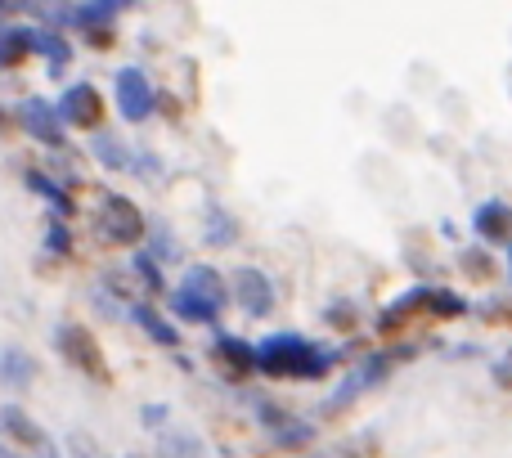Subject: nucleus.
Here are the masks:
<instances>
[{
  "label": "nucleus",
  "mask_w": 512,
  "mask_h": 458,
  "mask_svg": "<svg viewBox=\"0 0 512 458\" xmlns=\"http://www.w3.org/2000/svg\"><path fill=\"white\" fill-rule=\"evenodd\" d=\"M23 185L50 207V216H59V221H72V216H77V203H72V194L63 189V180L45 176V171H23Z\"/></svg>",
  "instance_id": "obj_10"
},
{
  "label": "nucleus",
  "mask_w": 512,
  "mask_h": 458,
  "mask_svg": "<svg viewBox=\"0 0 512 458\" xmlns=\"http://www.w3.org/2000/svg\"><path fill=\"white\" fill-rule=\"evenodd\" d=\"M405 360H414V346H396V351H378V355H369V360H360L355 369H346V378L337 382V391L328 396V414H337V409H346L355 396H364L369 387H378V382H387L391 378V369L396 364H405Z\"/></svg>",
  "instance_id": "obj_3"
},
{
  "label": "nucleus",
  "mask_w": 512,
  "mask_h": 458,
  "mask_svg": "<svg viewBox=\"0 0 512 458\" xmlns=\"http://www.w3.org/2000/svg\"><path fill=\"white\" fill-rule=\"evenodd\" d=\"M144 234H149L144 212L126 194H113V189H108V194L99 198V212H95V238L104 247H140Z\"/></svg>",
  "instance_id": "obj_2"
},
{
  "label": "nucleus",
  "mask_w": 512,
  "mask_h": 458,
  "mask_svg": "<svg viewBox=\"0 0 512 458\" xmlns=\"http://www.w3.org/2000/svg\"><path fill=\"white\" fill-rule=\"evenodd\" d=\"M167 418H171V409H167V405H149V409L140 414V423H144V427H162Z\"/></svg>",
  "instance_id": "obj_30"
},
{
  "label": "nucleus",
  "mask_w": 512,
  "mask_h": 458,
  "mask_svg": "<svg viewBox=\"0 0 512 458\" xmlns=\"http://www.w3.org/2000/svg\"><path fill=\"white\" fill-rule=\"evenodd\" d=\"M337 364V351L306 342L301 333H270L256 346V373L265 378H297V382H319L328 378Z\"/></svg>",
  "instance_id": "obj_1"
},
{
  "label": "nucleus",
  "mask_w": 512,
  "mask_h": 458,
  "mask_svg": "<svg viewBox=\"0 0 512 458\" xmlns=\"http://www.w3.org/2000/svg\"><path fill=\"white\" fill-rule=\"evenodd\" d=\"M508 261H512V256H508Z\"/></svg>",
  "instance_id": "obj_38"
},
{
  "label": "nucleus",
  "mask_w": 512,
  "mask_h": 458,
  "mask_svg": "<svg viewBox=\"0 0 512 458\" xmlns=\"http://www.w3.org/2000/svg\"><path fill=\"white\" fill-rule=\"evenodd\" d=\"M0 458H23V454H14V450H9L5 441H0Z\"/></svg>",
  "instance_id": "obj_34"
},
{
  "label": "nucleus",
  "mask_w": 512,
  "mask_h": 458,
  "mask_svg": "<svg viewBox=\"0 0 512 458\" xmlns=\"http://www.w3.org/2000/svg\"><path fill=\"white\" fill-rule=\"evenodd\" d=\"M126 458H135V454H126Z\"/></svg>",
  "instance_id": "obj_37"
},
{
  "label": "nucleus",
  "mask_w": 512,
  "mask_h": 458,
  "mask_svg": "<svg viewBox=\"0 0 512 458\" xmlns=\"http://www.w3.org/2000/svg\"><path fill=\"white\" fill-rule=\"evenodd\" d=\"M54 351L68 360V369H77L90 382H108V355L99 346V337L81 324H59L54 328Z\"/></svg>",
  "instance_id": "obj_4"
},
{
  "label": "nucleus",
  "mask_w": 512,
  "mask_h": 458,
  "mask_svg": "<svg viewBox=\"0 0 512 458\" xmlns=\"http://www.w3.org/2000/svg\"><path fill=\"white\" fill-rule=\"evenodd\" d=\"M45 458H63L59 450H54V445H45Z\"/></svg>",
  "instance_id": "obj_36"
},
{
  "label": "nucleus",
  "mask_w": 512,
  "mask_h": 458,
  "mask_svg": "<svg viewBox=\"0 0 512 458\" xmlns=\"http://www.w3.org/2000/svg\"><path fill=\"white\" fill-rule=\"evenodd\" d=\"M95 5H99V9H104V14H108V18H117V14H126V9H131V5H135V0H95Z\"/></svg>",
  "instance_id": "obj_32"
},
{
  "label": "nucleus",
  "mask_w": 512,
  "mask_h": 458,
  "mask_svg": "<svg viewBox=\"0 0 512 458\" xmlns=\"http://www.w3.org/2000/svg\"><path fill=\"white\" fill-rule=\"evenodd\" d=\"M0 441H14V445H23V450H45V445H50L45 432L18 405H0Z\"/></svg>",
  "instance_id": "obj_11"
},
{
  "label": "nucleus",
  "mask_w": 512,
  "mask_h": 458,
  "mask_svg": "<svg viewBox=\"0 0 512 458\" xmlns=\"http://www.w3.org/2000/svg\"><path fill=\"white\" fill-rule=\"evenodd\" d=\"M185 288L189 292H198L203 301H212V306H230V283H225V274L216 270V265H189L185 270Z\"/></svg>",
  "instance_id": "obj_15"
},
{
  "label": "nucleus",
  "mask_w": 512,
  "mask_h": 458,
  "mask_svg": "<svg viewBox=\"0 0 512 458\" xmlns=\"http://www.w3.org/2000/svg\"><path fill=\"white\" fill-rule=\"evenodd\" d=\"M324 319H328L333 328H351V324H355V310H351V306H328Z\"/></svg>",
  "instance_id": "obj_29"
},
{
  "label": "nucleus",
  "mask_w": 512,
  "mask_h": 458,
  "mask_svg": "<svg viewBox=\"0 0 512 458\" xmlns=\"http://www.w3.org/2000/svg\"><path fill=\"white\" fill-rule=\"evenodd\" d=\"M131 319H135V324H140L158 346H167V351H180V342H185V333H180V328L171 324V319L162 315L153 301H135V306H131Z\"/></svg>",
  "instance_id": "obj_12"
},
{
  "label": "nucleus",
  "mask_w": 512,
  "mask_h": 458,
  "mask_svg": "<svg viewBox=\"0 0 512 458\" xmlns=\"http://www.w3.org/2000/svg\"><path fill=\"white\" fill-rule=\"evenodd\" d=\"M203 238H207V247H216V252H225V247H234L239 243V221H234L225 207H207V229H203Z\"/></svg>",
  "instance_id": "obj_21"
},
{
  "label": "nucleus",
  "mask_w": 512,
  "mask_h": 458,
  "mask_svg": "<svg viewBox=\"0 0 512 458\" xmlns=\"http://www.w3.org/2000/svg\"><path fill=\"white\" fill-rule=\"evenodd\" d=\"M149 252L158 256L162 265L180 261V243H176V238H171V229H167V225H149Z\"/></svg>",
  "instance_id": "obj_26"
},
{
  "label": "nucleus",
  "mask_w": 512,
  "mask_h": 458,
  "mask_svg": "<svg viewBox=\"0 0 512 458\" xmlns=\"http://www.w3.org/2000/svg\"><path fill=\"white\" fill-rule=\"evenodd\" d=\"M230 297L239 301V310L248 319H265L274 310V283L265 279V270H256V265H239V270L230 274Z\"/></svg>",
  "instance_id": "obj_8"
},
{
  "label": "nucleus",
  "mask_w": 512,
  "mask_h": 458,
  "mask_svg": "<svg viewBox=\"0 0 512 458\" xmlns=\"http://www.w3.org/2000/svg\"><path fill=\"white\" fill-rule=\"evenodd\" d=\"M68 450H72V458H99L95 445H90V436H68Z\"/></svg>",
  "instance_id": "obj_31"
},
{
  "label": "nucleus",
  "mask_w": 512,
  "mask_h": 458,
  "mask_svg": "<svg viewBox=\"0 0 512 458\" xmlns=\"http://www.w3.org/2000/svg\"><path fill=\"white\" fill-rule=\"evenodd\" d=\"M32 54H36V27L0 23V68H18Z\"/></svg>",
  "instance_id": "obj_16"
},
{
  "label": "nucleus",
  "mask_w": 512,
  "mask_h": 458,
  "mask_svg": "<svg viewBox=\"0 0 512 458\" xmlns=\"http://www.w3.org/2000/svg\"><path fill=\"white\" fill-rule=\"evenodd\" d=\"M113 99H117V113H122L131 126L149 122L153 108H158V90H153L149 72H144L140 63H126V68H117V77H113Z\"/></svg>",
  "instance_id": "obj_5"
},
{
  "label": "nucleus",
  "mask_w": 512,
  "mask_h": 458,
  "mask_svg": "<svg viewBox=\"0 0 512 458\" xmlns=\"http://www.w3.org/2000/svg\"><path fill=\"white\" fill-rule=\"evenodd\" d=\"M472 229H477L481 238H490V243H504V238H512V207L508 203H481L477 212H472Z\"/></svg>",
  "instance_id": "obj_17"
},
{
  "label": "nucleus",
  "mask_w": 512,
  "mask_h": 458,
  "mask_svg": "<svg viewBox=\"0 0 512 458\" xmlns=\"http://www.w3.org/2000/svg\"><path fill=\"white\" fill-rule=\"evenodd\" d=\"M131 176H144V180H158L162 176V162L153 153H140L135 149V162H131Z\"/></svg>",
  "instance_id": "obj_28"
},
{
  "label": "nucleus",
  "mask_w": 512,
  "mask_h": 458,
  "mask_svg": "<svg viewBox=\"0 0 512 458\" xmlns=\"http://www.w3.org/2000/svg\"><path fill=\"white\" fill-rule=\"evenodd\" d=\"M54 104H59L63 122L77 126V131H99L104 126V95H99L95 81H72Z\"/></svg>",
  "instance_id": "obj_7"
},
{
  "label": "nucleus",
  "mask_w": 512,
  "mask_h": 458,
  "mask_svg": "<svg viewBox=\"0 0 512 458\" xmlns=\"http://www.w3.org/2000/svg\"><path fill=\"white\" fill-rule=\"evenodd\" d=\"M18 5V0H0V14H9V9H14Z\"/></svg>",
  "instance_id": "obj_35"
},
{
  "label": "nucleus",
  "mask_w": 512,
  "mask_h": 458,
  "mask_svg": "<svg viewBox=\"0 0 512 458\" xmlns=\"http://www.w3.org/2000/svg\"><path fill=\"white\" fill-rule=\"evenodd\" d=\"M274 450H306L310 441H315V423H301V418H292V423H283L279 432H270Z\"/></svg>",
  "instance_id": "obj_24"
},
{
  "label": "nucleus",
  "mask_w": 512,
  "mask_h": 458,
  "mask_svg": "<svg viewBox=\"0 0 512 458\" xmlns=\"http://www.w3.org/2000/svg\"><path fill=\"white\" fill-rule=\"evenodd\" d=\"M423 315H432V319H463V315H468V301H463L459 292H450V288H427Z\"/></svg>",
  "instance_id": "obj_22"
},
{
  "label": "nucleus",
  "mask_w": 512,
  "mask_h": 458,
  "mask_svg": "<svg viewBox=\"0 0 512 458\" xmlns=\"http://www.w3.org/2000/svg\"><path fill=\"white\" fill-rule=\"evenodd\" d=\"M158 458H203V441L194 432H162Z\"/></svg>",
  "instance_id": "obj_23"
},
{
  "label": "nucleus",
  "mask_w": 512,
  "mask_h": 458,
  "mask_svg": "<svg viewBox=\"0 0 512 458\" xmlns=\"http://www.w3.org/2000/svg\"><path fill=\"white\" fill-rule=\"evenodd\" d=\"M45 256H59V261L72 256V229H68V221H59V216L45 221Z\"/></svg>",
  "instance_id": "obj_25"
},
{
  "label": "nucleus",
  "mask_w": 512,
  "mask_h": 458,
  "mask_svg": "<svg viewBox=\"0 0 512 458\" xmlns=\"http://www.w3.org/2000/svg\"><path fill=\"white\" fill-rule=\"evenodd\" d=\"M459 265H463V274H472V279H490V274H495V256H490L486 247H468V252L459 256Z\"/></svg>",
  "instance_id": "obj_27"
},
{
  "label": "nucleus",
  "mask_w": 512,
  "mask_h": 458,
  "mask_svg": "<svg viewBox=\"0 0 512 458\" xmlns=\"http://www.w3.org/2000/svg\"><path fill=\"white\" fill-rule=\"evenodd\" d=\"M36 54L45 59L50 77H63V68L72 63V41L59 32V27H36Z\"/></svg>",
  "instance_id": "obj_18"
},
{
  "label": "nucleus",
  "mask_w": 512,
  "mask_h": 458,
  "mask_svg": "<svg viewBox=\"0 0 512 458\" xmlns=\"http://www.w3.org/2000/svg\"><path fill=\"white\" fill-rule=\"evenodd\" d=\"M18 126H23L36 144H45V149H54V153L68 144V122L59 117V104H50V99H41V95L18 104Z\"/></svg>",
  "instance_id": "obj_6"
},
{
  "label": "nucleus",
  "mask_w": 512,
  "mask_h": 458,
  "mask_svg": "<svg viewBox=\"0 0 512 458\" xmlns=\"http://www.w3.org/2000/svg\"><path fill=\"white\" fill-rule=\"evenodd\" d=\"M90 153H95V162L104 171H131V162H135V149L122 140V135H113V131H90Z\"/></svg>",
  "instance_id": "obj_13"
},
{
  "label": "nucleus",
  "mask_w": 512,
  "mask_h": 458,
  "mask_svg": "<svg viewBox=\"0 0 512 458\" xmlns=\"http://www.w3.org/2000/svg\"><path fill=\"white\" fill-rule=\"evenodd\" d=\"M131 274L135 283H140L149 297H167V279H162V261L149 252V247H140V252L131 256Z\"/></svg>",
  "instance_id": "obj_20"
},
{
  "label": "nucleus",
  "mask_w": 512,
  "mask_h": 458,
  "mask_svg": "<svg viewBox=\"0 0 512 458\" xmlns=\"http://www.w3.org/2000/svg\"><path fill=\"white\" fill-rule=\"evenodd\" d=\"M36 360L23 346H0V387H32Z\"/></svg>",
  "instance_id": "obj_19"
},
{
  "label": "nucleus",
  "mask_w": 512,
  "mask_h": 458,
  "mask_svg": "<svg viewBox=\"0 0 512 458\" xmlns=\"http://www.w3.org/2000/svg\"><path fill=\"white\" fill-rule=\"evenodd\" d=\"M212 364L225 373V378L243 382V378H252L256 373V346L243 342V337H234L230 328L216 324L212 328Z\"/></svg>",
  "instance_id": "obj_9"
},
{
  "label": "nucleus",
  "mask_w": 512,
  "mask_h": 458,
  "mask_svg": "<svg viewBox=\"0 0 512 458\" xmlns=\"http://www.w3.org/2000/svg\"><path fill=\"white\" fill-rule=\"evenodd\" d=\"M167 306H171V315H176L180 324H212L216 328V319H221V306L203 301L198 292H189L185 283H180L176 292H167Z\"/></svg>",
  "instance_id": "obj_14"
},
{
  "label": "nucleus",
  "mask_w": 512,
  "mask_h": 458,
  "mask_svg": "<svg viewBox=\"0 0 512 458\" xmlns=\"http://www.w3.org/2000/svg\"><path fill=\"white\" fill-rule=\"evenodd\" d=\"M495 382L499 387H512V364H495Z\"/></svg>",
  "instance_id": "obj_33"
}]
</instances>
